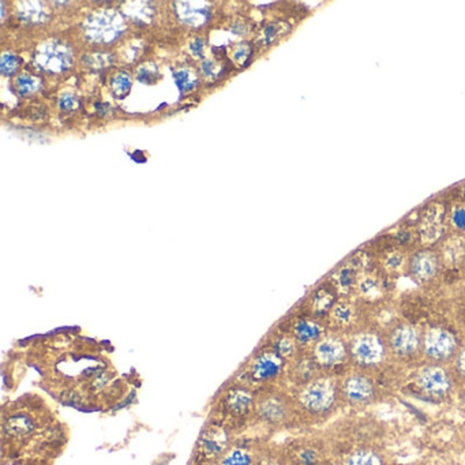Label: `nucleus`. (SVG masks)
<instances>
[{
  "instance_id": "nucleus-1",
  "label": "nucleus",
  "mask_w": 465,
  "mask_h": 465,
  "mask_svg": "<svg viewBox=\"0 0 465 465\" xmlns=\"http://www.w3.org/2000/svg\"><path fill=\"white\" fill-rule=\"evenodd\" d=\"M340 389L333 380L317 377L296 393L295 407L310 417H324L336 405Z\"/></svg>"
},
{
  "instance_id": "nucleus-2",
  "label": "nucleus",
  "mask_w": 465,
  "mask_h": 465,
  "mask_svg": "<svg viewBox=\"0 0 465 465\" xmlns=\"http://www.w3.org/2000/svg\"><path fill=\"white\" fill-rule=\"evenodd\" d=\"M233 446V430L224 423L213 420L207 423L195 445L194 463L220 461Z\"/></svg>"
},
{
  "instance_id": "nucleus-3",
  "label": "nucleus",
  "mask_w": 465,
  "mask_h": 465,
  "mask_svg": "<svg viewBox=\"0 0 465 465\" xmlns=\"http://www.w3.org/2000/svg\"><path fill=\"white\" fill-rule=\"evenodd\" d=\"M256 397L246 388H233L223 397L220 412L221 419L218 422L224 423L228 429L235 430L242 427L250 416L256 414Z\"/></svg>"
},
{
  "instance_id": "nucleus-4",
  "label": "nucleus",
  "mask_w": 465,
  "mask_h": 465,
  "mask_svg": "<svg viewBox=\"0 0 465 465\" xmlns=\"http://www.w3.org/2000/svg\"><path fill=\"white\" fill-rule=\"evenodd\" d=\"M254 416L265 426L283 427L293 419L295 404L280 394H265L256 400Z\"/></svg>"
},
{
  "instance_id": "nucleus-5",
  "label": "nucleus",
  "mask_w": 465,
  "mask_h": 465,
  "mask_svg": "<svg viewBox=\"0 0 465 465\" xmlns=\"http://www.w3.org/2000/svg\"><path fill=\"white\" fill-rule=\"evenodd\" d=\"M288 465H329L326 445L317 438H299L292 440L284 453Z\"/></svg>"
},
{
  "instance_id": "nucleus-6",
  "label": "nucleus",
  "mask_w": 465,
  "mask_h": 465,
  "mask_svg": "<svg viewBox=\"0 0 465 465\" xmlns=\"http://www.w3.org/2000/svg\"><path fill=\"white\" fill-rule=\"evenodd\" d=\"M387 344L374 333H363L355 337L349 347V355L358 364L373 367L382 362L387 354Z\"/></svg>"
},
{
  "instance_id": "nucleus-7",
  "label": "nucleus",
  "mask_w": 465,
  "mask_h": 465,
  "mask_svg": "<svg viewBox=\"0 0 465 465\" xmlns=\"http://www.w3.org/2000/svg\"><path fill=\"white\" fill-rule=\"evenodd\" d=\"M422 349L433 362H445L457 352V340L449 331L430 329L422 337Z\"/></svg>"
},
{
  "instance_id": "nucleus-8",
  "label": "nucleus",
  "mask_w": 465,
  "mask_h": 465,
  "mask_svg": "<svg viewBox=\"0 0 465 465\" xmlns=\"http://www.w3.org/2000/svg\"><path fill=\"white\" fill-rule=\"evenodd\" d=\"M340 394L352 407H366L375 400L377 389L374 382L362 374H352L344 378Z\"/></svg>"
},
{
  "instance_id": "nucleus-9",
  "label": "nucleus",
  "mask_w": 465,
  "mask_h": 465,
  "mask_svg": "<svg viewBox=\"0 0 465 465\" xmlns=\"http://www.w3.org/2000/svg\"><path fill=\"white\" fill-rule=\"evenodd\" d=\"M311 356L319 367L335 368L348 359L349 348L340 337H322L314 344Z\"/></svg>"
},
{
  "instance_id": "nucleus-10",
  "label": "nucleus",
  "mask_w": 465,
  "mask_h": 465,
  "mask_svg": "<svg viewBox=\"0 0 465 465\" xmlns=\"http://www.w3.org/2000/svg\"><path fill=\"white\" fill-rule=\"evenodd\" d=\"M285 359L272 348L258 352L250 363L249 377L253 382H269L279 378L284 371Z\"/></svg>"
},
{
  "instance_id": "nucleus-11",
  "label": "nucleus",
  "mask_w": 465,
  "mask_h": 465,
  "mask_svg": "<svg viewBox=\"0 0 465 465\" xmlns=\"http://www.w3.org/2000/svg\"><path fill=\"white\" fill-rule=\"evenodd\" d=\"M388 348L398 358H411L422 348V336L412 325L400 324L389 336Z\"/></svg>"
},
{
  "instance_id": "nucleus-12",
  "label": "nucleus",
  "mask_w": 465,
  "mask_h": 465,
  "mask_svg": "<svg viewBox=\"0 0 465 465\" xmlns=\"http://www.w3.org/2000/svg\"><path fill=\"white\" fill-rule=\"evenodd\" d=\"M416 384L424 394H427L430 397L440 398L450 393L452 377L443 367L433 364V366L424 367L419 373Z\"/></svg>"
},
{
  "instance_id": "nucleus-13",
  "label": "nucleus",
  "mask_w": 465,
  "mask_h": 465,
  "mask_svg": "<svg viewBox=\"0 0 465 465\" xmlns=\"http://www.w3.org/2000/svg\"><path fill=\"white\" fill-rule=\"evenodd\" d=\"M119 17L109 13H100L88 18L85 32L93 41L111 43L122 33Z\"/></svg>"
},
{
  "instance_id": "nucleus-14",
  "label": "nucleus",
  "mask_w": 465,
  "mask_h": 465,
  "mask_svg": "<svg viewBox=\"0 0 465 465\" xmlns=\"http://www.w3.org/2000/svg\"><path fill=\"white\" fill-rule=\"evenodd\" d=\"M36 420L29 415H11L3 422V437L13 443H25L37 431Z\"/></svg>"
},
{
  "instance_id": "nucleus-15",
  "label": "nucleus",
  "mask_w": 465,
  "mask_h": 465,
  "mask_svg": "<svg viewBox=\"0 0 465 465\" xmlns=\"http://www.w3.org/2000/svg\"><path fill=\"white\" fill-rule=\"evenodd\" d=\"M410 272L415 280L426 283L431 280L438 272V257L430 250L416 253L410 261Z\"/></svg>"
},
{
  "instance_id": "nucleus-16",
  "label": "nucleus",
  "mask_w": 465,
  "mask_h": 465,
  "mask_svg": "<svg viewBox=\"0 0 465 465\" xmlns=\"http://www.w3.org/2000/svg\"><path fill=\"white\" fill-rule=\"evenodd\" d=\"M71 62L70 52L66 50V47L59 46H50L46 47L44 51L39 52V63L51 73H59L69 67Z\"/></svg>"
},
{
  "instance_id": "nucleus-17",
  "label": "nucleus",
  "mask_w": 465,
  "mask_h": 465,
  "mask_svg": "<svg viewBox=\"0 0 465 465\" xmlns=\"http://www.w3.org/2000/svg\"><path fill=\"white\" fill-rule=\"evenodd\" d=\"M259 454L251 445L233 443L218 461L220 465H257Z\"/></svg>"
},
{
  "instance_id": "nucleus-18",
  "label": "nucleus",
  "mask_w": 465,
  "mask_h": 465,
  "mask_svg": "<svg viewBox=\"0 0 465 465\" xmlns=\"http://www.w3.org/2000/svg\"><path fill=\"white\" fill-rule=\"evenodd\" d=\"M292 336L300 345L315 344L324 337V328L319 322L314 319L303 318L295 324Z\"/></svg>"
},
{
  "instance_id": "nucleus-19",
  "label": "nucleus",
  "mask_w": 465,
  "mask_h": 465,
  "mask_svg": "<svg viewBox=\"0 0 465 465\" xmlns=\"http://www.w3.org/2000/svg\"><path fill=\"white\" fill-rule=\"evenodd\" d=\"M342 465H387V459L380 450L363 446L352 450L344 459Z\"/></svg>"
},
{
  "instance_id": "nucleus-20",
  "label": "nucleus",
  "mask_w": 465,
  "mask_h": 465,
  "mask_svg": "<svg viewBox=\"0 0 465 465\" xmlns=\"http://www.w3.org/2000/svg\"><path fill=\"white\" fill-rule=\"evenodd\" d=\"M356 310L349 302H337L331 310V319L338 328H347L355 322Z\"/></svg>"
},
{
  "instance_id": "nucleus-21",
  "label": "nucleus",
  "mask_w": 465,
  "mask_h": 465,
  "mask_svg": "<svg viewBox=\"0 0 465 465\" xmlns=\"http://www.w3.org/2000/svg\"><path fill=\"white\" fill-rule=\"evenodd\" d=\"M178 14L183 22L187 25L200 26L207 22L209 13L207 8L202 7H190V3H178Z\"/></svg>"
},
{
  "instance_id": "nucleus-22",
  "label": "nucleus",
  "mask_w": 465,
  "mask_h": 465,
  "mask_svg": "<svg viewBox=\"0 0 465 465\" xmlns=\"http://www.w3.org/2000/svg\"><path fill=\"white\" fill-rule=\"evenodd\" d=\"M358 282H359V279H358L356 266L345 265V266L340 268L338 272L335 275L336 288L342 293H348L352 289H355L356 285H358Z\"/></svg>"
},
{
  "instance_id": "nucleus-23",
  "label": "nucleus",
  "mask_w": 465,
  "mask_h": 465,
  "mask_svg": "<svg viewBox=\"0 0 465 465\" xmlns=\"http://www.w3.org/2000/svg\"><path fill=\"white\" fill-rule=\"evenodd\" d=\"M299 347H300V344L293 338V336H282L273 342L272 349L286 361V359H293L298 356Z\"/></svg>"
},
{
  "instance_id": "nucleus-24",
  "label": "nucleus",
  "mask_w": 465,
  "mask_h": 465,
  "mask_svg": "<svg viewBox=\"0 0 465 465\" xmlns=\"http://www.w3.org/2000/svg\"><path fill=\"white\" fill-rule=\"evenodd\" d=\"M335 305V295L326 288L318 289L312 296V310L315 314L331 312Z\"/></svg>"
},
{
  "instance_id": "nucleus-25",
  "label": "nucleus",
  "mask_w": 465,
  "mask_h": 465,
  "mask_svg": "<svg viewBox=\"0 0 465 465\" xmlns=\"http://www.w3.org/2000/svg\"><path fill=\"white\" fill-rule=\"evenodd\" d=\"M465 244L461 239L453 237L446 242L443 247V257L450 263H457L460 259L464 257Z\"/></svg>"
},
{
  "instance_id": "nucleus-26",
  "label": "nucleus",
  "mask_w": 465,
  "mask_h": 465,
  "mask_svg": "<svg viewBox=\"0 0 465 465\" xmlns=\"http://www.w3.org/2000/svg\"><path fill=\"white\" fill-rule=\"evenodd\" d=\"M356 288L362 296L368 299L377 298L381 293V284L378 279L373 276H364L362 279H359Z\"/></svg>"
},
{
  "instance_id": "nucleus-27",
  "label": "nucleus",
  "mask_w": 465,
  "mask_h": 465,
  "mask_svg": "<svg viewBox=\"0 0 465 465\" xmlns=\"http://www.w3.org/2000/svg\"><path fill=\"white\" fill-rule=\"evenodd\" d=\"M131 77H130L127 73H119L116 74L112 82H111V89H112V93L119 97V99H123L126 97L131 90Z\"/></svg>"
},
{
  "instance_id": "nucleus-28",
  "label": "nucleus",
  "mask_w": 465,
  "mask_h": 465,
  "mask_svg": "<svg viewBox=\"0 0 465 465\" xmlns=\"http://www.w3.org/2000/svg\"><path fill=\"white\" fill-rule=\"evenodd\" d=\"M15 86L21 96H30L39 90L40 82H39V79H36L32 76H20L17 78Z\"/></svg>"
},
{
  "instance_id": "nucleus-29",
  "label": "nucleus",
  "mask_w": 465,
  "mask_h": 465,
  "mask_svg": "<svg viewBox=\"0 0 465 465\" xmlns=\"http://www.w3.org/2000/svg\"><path fill=\"white\" fill-rule=\"evenodd\" d=\"M18 57L11 53V52H6L1 55V60H0V69H1V73L4 76H13L15 73V70L18 69Z\"/></svg>"
},
{
  "instance_id": "nucleus-30",
  "label": "nucleus",
  "mask_w": 465,
  "mask_h": 465,
  "mask_svg": "<svg viewBox=\"0 0 465 465\" xmlns=\"http://www.w3.org/2000/svg\"><path fill=\"white\" fill-rule=\"evenodd\" d=\"M174 78H175V82H176V86L181 89V92H188L191 89L195 88L197 82L195 79H193L190 71L187 70H179L174 74Z\"/></svg>"
},
{
  "instance_id": "nucleus-31",
  "label": "nucleus",
  "mask_w": 465,
  "mask_h": 465,
  "mask_svg": "<svg viewBox=\"0 0 465 465\" xmlns=\"http://www.w3.org/2000/svg\"><path fill=\"white\" fill-rule=\"evenodd\" d=\"M405 265V257L403 253H391L385 259V266L390 272H398Z\"/></svg>"
},
{
  "instance_id": "nucleus-32",
  "label": "nucleus",
  "mask_w": 465,
  "mask_h": 465,
  "mask_svg": "<svg viewBox=\"0 0 465 465\" xmlns=\"http://www.w3.org/2000/svg\"><path fill=\"white\" fill-rule=\"evenodd\" d=\"M288 29H289V26L285 25V24H275V25L268 26L265 30V39L268 43H272V41L277 40L282 34H284Z\"/></svg>"
},
{
  "instance_id": "nucleus-33",
  "label": "nucleus",
  "mask_w": 465,
  "mask_h": 465,
  "mask_svg": "<svg viewBox=\"0 0 465 465\" xmlns=\"http://www.w3.org/2000/svg\"><path fill=\"white\" fill-rule=\"evenodd\" d=\"M452 223L457 230L465 231V207L454 209L452 214Z\"/></svg>"
},
{
  "instance_id": "nucleus-34",
  "label": "nucleus",
  "mask_w": 465,
  "mask_h": 465,
  "mask_svg": "<svg viewBox=\"0 0 465 465\" xmlns=\"http://www.w3.org/2000/svg\"><path fill=\"white\" fill-rule=\"evenodd\" d=\"M59 105L64 111H71V109L77 108L78 99L76 96H73V95H63L62 99H60V102H59Z\"/></svg>"
},
{
  "instance_id": "nucleus-35",
  "label": "nucleus",
  "mask_w": 465,
  "mask_h": 465,
  "mask_svg": "<svg viewBox=\"0 0 465 465\" xmlns=\"http://www.w3.org/2000/svg\"><path fill=\"white\" fill-rule=\"evenodd\" d=\"M157 78H158V74L155 73V71L148 70L146 67L141 69L139 73H138V79H139L141 82H144V83H152V82H155Z\"/></svg>"
},
{
  "instance_id": "nucleus-36",
  "label": "nucleus",
  "mask_w": 465,
  "mask_h": 465,
  "mask_svg": "<svg viewBox=\"0 0 465 465\" xmlns=\"http://www.w3.org/2000/svg\"><path fill=\"white\" fill-rule=\"evenodd\" d=\"M190 48L194 55L197 56H202L204 55V48H205V43L201 40V39H195L191 44H190Z\"/></svg>"
},
{
  "instance_id": "nucleus-37",
  "label": "nucleus",
  "mask_w": 465,
  "mask_h": 465,
  "mask_svg": "<svg viewBox=\"0 0 465 465\" xmlns=\"http://www.w3.org/2000/svg\"><path fill=\"white\" fill-rule=\"evenodd\" d=\"M457 368H459L460 374L465 378V348L457 356Z\"/></svg>"
},
{
  "instance_id": "nucleus-38",
  "label": "nucleus",
  "mask_w": 465,
  "mask_h": 465,
  "mask_svg": "<svg viewBox=\"0 0 465 465\" xmlns=\"http://www.w3.org/2000/svg\"><path fill=\"white\" fill-rule=\"evenodd\" d=\"M193 465H220L218 461H204V463H194Z\"/></svg>"
},
{
  "instance_id": "nucleus-39",
  "label": "nucleus",
  "mask_w": 465,
  "mask_h": 465,
  "mask_svg": "<svg viewBox=\"0 0 465 465\" xmlns=\"http://www.w3.org/2000/svg\"><path fill=\"white\" fill-rule=\"evenodd\" d=\"M463 407H464V410H465V391H464V394H463Z\"/></svg>"
},
{
  "instance_id": "nucleus-40",
  "label": "nucleus",
  "mask_w": 465,
  "mask_h": 465,
  "mask_svg": "<svg viewBox=\"0 0 465 465\" xmlns=\"http://www.w3.org/2000/svg\"><path fill=\"white\" fill-rule=\"evenodd\" d=\"M463 195L465 197V186L463 187Z\"/></svg>"
}]
</instances>
